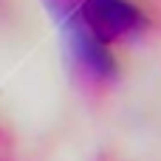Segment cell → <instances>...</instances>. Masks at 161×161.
Here are the masks:
<instances>
[{
  "label": "cell",
  "mask_w": 161,
  "mask_h": 161,
  "mask_svg": "<svg viewBox=\"0 0 161 161\" xmlns=\"http://www.w3.org/2000/svg\"><path fill=\"white\" fill-rule=\"evenodd\" d=\"M79 17L102 45L133 34L142 25L139 8L127 0H79Z\"/></svg>",
  "instance_id": "1"
}]
</instances>
